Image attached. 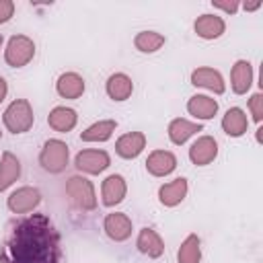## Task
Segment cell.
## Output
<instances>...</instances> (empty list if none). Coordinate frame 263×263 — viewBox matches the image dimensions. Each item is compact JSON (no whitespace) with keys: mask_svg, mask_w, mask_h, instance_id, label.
<instances>
[{"mask_svg":"<svg viewBox=\"0 0 263 263\" xmlns=\"http://www.w3.org/2000/svg\"><path fill=\"white\" fill-rule=\"evenodd\" d=\"M14 14V2L12 0H0V25L8 23Z\"/></svg>","mask_w":263,"mask_h":263,"instance_id":"obj_29","label":"cell"},{"mask_svg":"<svg viewBox=\"0 0 263 263\" xmlns=\"http://www.w3.org/2000/svg\"><path fill=\"white\" fill-rule=\"evenodd\" d=\"M2 41H4V39H2V35H0V47H2Z\"/></svg>","mask_w":263,"mask_h":263,"instance_id":"obj_33","label":"cell"},{"mask_svg":"<svg viewBox=\"0 0 263 263\" xmlns=\"http://www.w3.org/2000/svg\"><path fill=\"white\" fill-rule=\"evenodd\" d=\"M2 121H4L6 129L12 132V134H25V132H29L33 127V121H35V115H33V109H31L29 101L27 99L12 101L6 107L4 115H2Z\"/></svg>","mask_w":263,"mask_h":263,"instance_id":"obj_2","label":"cell"},{"mask_svg":"<svg viewBox=\"0 0 263 263\" xmlns=\"http://www.w3.org/2000/svg\"><path fill=\"white\" fill-rule=\"evenodd\" d=\"M193 29H195V35L197 37L210 41V39H218L226 31V23L218 14H201V16L195 18Z\"/></svg>","mask_w":263,"mask_h":263,"instance_id":"obj_13","label":"cell"},{"mask_svg":"<svg viewBox=\"0 0 263 263\" xmlns=\"http://www.w3.org/2000/svg\"><path fill=\"white\" fill-rule=\"evenodd\" d=\"M242 8H245L247 12L257 10V8H261V0H257V2H245V4H242Z\"/></svg>","mask_w":263,"mask_h":263,"instance_id":"obj_32","label":"cell"},{"mask_svg":"<svg viewBox=\"0 0 263 263\" xmlns=\"http://www.w3.org/2000/svg\"><path fill=\"white\" fill-rule=\"evenodd\" d=\"M249 109H251V113H253V119H255L257 123H261V119H263V95H261V92H255V95L249 99Z\"/></svg>","mask_w":263,"mask_h":263,"instance_id":"obj_28","label":"cell"},{"mask_svg":"<svg viewBox=\"0 0 263 263\" xmlns=\"http://www.w3.org/2000/svg\"><path fill=\"white\" fill-rule=\"evenodd\" d=\"M41 203V191L37 187H18L6 199V205L12 214H27L33 212Z\"/></svg>","mask_w":263,"mask_h":263,"instance_id":"obj_6","label":"cell"},{"mask_svg":"<svg viewBox=\"0 0 263 263\" xmlns=\"http://www.w3.org/2000/svg\"><path fill=\"white\" fill-rule=\"evenodd\" d=\"M177 168V156L168 150H154L146 158V171L154 177H166Z\"/></svg>","mask_w":263,"mask_h":263,"instance_id":"obj_10","label":"cell"},{"mask_svg":"<svg viewBox=\"0 0 263 263\" xmlns=\"http://www.w3.org/2000/svg\"><path fill=\"white\" fill-rule=\"evenodd\" d=\"M136 247L142 255L150 257V259H158L162 253H164V242L160 238V234L152 228H142L138 232V238H136Z\"/></svg>","mask_w":263,"mask_h":263,"instance_id":"obj_12","label":"cell"},{"mask_svg":"<svg viewBox=\"0 0 263 263\" xmlns=\"http://www.w3.org/2000/svg\"><path fill=\"white\" fill-rule=\"evenodd\" d=\"M66 195L70 197V201L80 208V210H95L97 208V195H95V187L88 179L84 177H70L66 183Z\"/></svg>","mask_w":263,"mask_h":263,"instance_id":"obj_5","label":"cell"},{"mask_svg":"<svg viewBox=\"0 0 263 263\" xmlns=\"http://www.w3.org/2000/svg\"><path fill=\"white\" fill-rule=\"evenodd\" d=\"M187 111L195 117V119H212L218 113V101L208 97V95H193L187 101Z\"/></svg>","mask_w":263,"mask_h":263,"instance_id":"obj_19","label":"cell"},{"mask_svg":"<svg viewBox=\"0 0 263 263\" xmlns=\"http://www.w3.org/2000/svg\"><path fill=\"white\" fill-rule=\"evenodd\" d=\"M21 177V160L12 152H2L0 158V191H6Z\"/></svg>","mask_w":263,"mask_h":263,"instance_id":"obj_23","label":"cell"},{"mask_svg":"<svg viewBox=\"0 0 263 263\" xmlns=\"http://www.w3.org/2000/svg\"><path fill=\"white\" fill-rule=\"evenodd\" d=\"M35 55V43L27 35H12L4 49V60L10 68L27 66Z\"/></svg>","mask_w":263,"mask_h":263,"instance_id":"obj_4","label":"cell"},{"mask_svg":"<svg viewBox=\"0 0 263 263\" xmlns=\"http://www.w3.org/2000/svg\"><path fill=\"white\" fill-rule=\"evenodd\" d=\"M212 6H214V8H220V10L228 12V14H234V12L238 10V2H234V0H230V2H220V0H216V2H212Z\"/></svg>","mask_w":263,"mask_h":263,"instance_id":"obj_30","label":"cell"},{"mask_svg":"<svg viewBox=\"0 0 263 263\" xmlns=\"http://www.w3.org/2000/svg\"><path fill=\"white\" fill-rule=\"evenodd\" d=\"M201 129H203L201 123H195V121H187V119H183V117H177V119H173V121L168 123V138H171L173 144L181 146V144H185L193 134H197V132H201Z\"/></svg>","mask_w":263,"mask_h":263,"instance_id":"obj_22","label":"cell"},{"mask_svg":"<svg viewBox=\"0 0 263 263\" xmlns=\"http://www.w3.org/2000/svg\"><path fill=\"white\" fill-rule=\"evenodd\" d=\"M68 156H70L68 144L53 138V140H47L43 144V148L39 152V164L43 171L58 175L68 166Z\"/></svg>","mask_w":263,"mask_h":263,"instance_id":"obj_3","label":"cell"},{"mask_svg":"<svg viewBox=\"0 0 263 263\" xmlns=\"http://www.w3.org/2000/svg\"><path fill=\"white\" fill-rule=\"evenodd\" d=\"M0 138H2V132H0Z\"/></svg>","mask_w":263,"mask_h":263,"instance_id":"obj_34","label":"cell"},{"mask_svg":"<svg viewBox=\"0 0 263 263\" xmlns=\"http://www.w3.org/2000/svg\"><path fill=\"white\" fill-rule=\"evenodd\" d=\"M107 95L113 99V101H125L132 97V90H134V82L127 74L123 72H115L107 78Z\"/></svg>","mask_w":263,"mask_h":263,"instance_id":"obj_20","label":"cell"},{"mask_svg":"<svg viewBox=\"0 0 263 263\" xmlns=\"http://www.w3.org/2000/svg\"><path fill=\"white\" fill-rule=\"evenodd\" d=\"M84 88H86L84 78L76 72H64L55 82V90L62 99H78L82 97Z\"/></svg>","mask_w":263,"mask_h":263,"instance_id":"obj_16","label":"cell"},{"mask_svg":"<svg viewBox=\"0 0 263 263\" xmlns=\"http://www.w3.org/2000/svg\"><path fill=\"white\" fill-rule=\"evenodd\" d=\"M125 193H127V185H125V179L121 175H109L101 185L103 205H107V208H113V205L121 203Z\"/></svg>","mask_w":263,"mask_h":263,"instance_id":"obj_11","label":"cell"},{"mask_svg":"<svg viewBox=\"0 0 263 263\" xmlns=\"http://www.w3.org/2000/svg\"><path fill=\"white\" fill-rule=\"evenodd\" d=\"M2 263H60L62 238L45 214H31L16 220L0 253Z\"/></svg>","mask_w":263,"mask_h":263,"instance_id":"obj_1","label":"cell"},{"mask_svg":"<svg viewBox=\"0 0 263 263\" xmlns=\"http://www.w3.org/2000/svg\"><path fill=\"white\" fill-rule=\"evenodd\" d=\"M218 156V142L212 138V136H201L197 138L191 148H189V158L193 164L197 166H205L210 164L214 158Z\"/></svg>","mask_w":263,"mask_h":263,"instance_id":"obj_9","label":"cell"},{"mask_svg":"<svg viewBox=\"0 0 263 263\" xmlns=\"http://www.w3.org/2000/svg\"><path fill=\"white\" fill-rule=\"evenodd\" d=\"M111 164V158L105 150H80L74 158V166L86 175H99Z\"/></svg>","mask_w":263,"mask_h":263,"instance_id":"obj_7","label":"cell"},{"mask_svg":"<svg viewBox=\"0 0 263 263\" xmlns=\"http://www.w3.org/2000/svg\"><path fill=\"white\" fill-rule=\"evenodd\" d=\"M164 41H166L164 35H160L156 31H140L134 37V45L142 53H154V51H158L164 45Z\"/></svg>","mask_w":263,"mask_h":263,"instance_id":"obj_26","label":"cell"},{"mask_svg":"<svg viewBox=\"0 0 263 263\" xmlns=\"http://www.w3.org/2000/svg\"><path fill=\"white\" fill-rule=\"evenodd\" d=\"M185 195H187V179H183V177H179V179H175L171 183H164L158 189V199L166 208L179 205L185 199Z\"/></svg>","mask_w":263,"mask_h":263,"instance_id":"obj_17","label":"cell"},{"mask_svg":"<svg viewBox=\"0 0 263 263\" xmlns=\"http://www.w3.org/2000/svg\"><path fill=\"white\" fill-rule=\"evenodd\" d=\"M76 119H78V115H76V111L70 109V107H53L51 113L47 115L49 127L55 129V132H60V134H66V132L74 129Z\"/></svg>","mask_w":263,"mask_h":263,"instance_id":"obj_24","label":"cell"},{"mask_svg":"<svg viewBox=\"0 0 263 263\" xmlns=\"http://www.w3.org/2000/svg\"><path fill=\"white\" fill-rule=\"evenodd\" d=\"M146 148V136L142 132H129V134H123L117 142H115V152L121 156V158H136L142 154V150Z\"/></svg>","mask_w":263,"mask_h":263,"instance_id":"obj_15","label":"cell"},{"mask_svg":"<svg viewBox=\"0 0 263 263\" xmlns=\"http://www.w3.org/2000/svg\"><path fill=\"white\" fill-rule=\"evenodd\" d=\"M6 92H8V84H6V80L0 76V103L6 99Z\"/></svg>","mask_w":263,"mask_h":263,"instance_id":"obj_31","label":"cell"},{"mask_svg":"<svg viewBox=\"0 0 263 263\" xmlns=\"http://www.w3.org/2000/svg\"><path fill=\"white\" fill-rule=\"evenodd\" d=\"M253 84V66L247 60H238L230 72V86L236 95H245Z\"/></svg>","mask_w":263,"mask_h":263,"instance_id":"obj_18","label":"cell"},{"mask_svg":"<svg viewBox=\"0 0 263 263\" xmlns=\"http://www.w3.org/2000/svg\"><path fill=\"white\" fill-rule=\"evenodd\" d=\"M191 84L195 86H201V88H208L216 95H222L226 90V82L222 78V74L214 68H197L191 72Z\"/></svg>","mask_w":263,"mask_h":263,"instance_id":"obj_14","label":"cell"},{"mask_svg":"<svg viewBox=\"0 0 263 263\" xmlns=\"http://www.w3.org/2000/svg\"><path fill=\"white\" fill-rule=\"evenodd\" d=\"M117 127V121L115 119H103V121H97L92 125H88L82 134H80V140L82 142H105L111 138V134L115 132Z\"/></svg>","mask_w":263,"mask_h":263,"instance_id":"obj_25","label":"cell"},{"mask_svg":"<svg viewBox=\"0 0 263 263\" xmlns=\"http://www.w3.org/2000/svg\"><path fill=\"white\" fill-rule=\"evenodd\" d=\"M177 259H179V263H199L201 261V242H199L197 234H189L181 242Z\"/></svg>","mask_w":263,"mask_h":263,"instance_id":"obj_27","label":"cell"},{"mask_svg":"<svg viewBox=\"0 0 263 263\" xmlns=\"http://www.w3.org/2000/svg\"><path fill=\"white\" fill-rule=\"evenodd\" d=\"M222 129L230 136V138H240L242 134H247L249 129V119L245 115L242 109L232 107L226 111V115L222 117Z\"/></svg>","mask_w":263,"mask_h":263,"instance_id":"obj_21","label":"cell"},{"mask_svg":"<svg viewBox=\"0 0 263 263\" xmlns=\"http://www.w3.org/2000/svg\"><path fill=\"white\" fill-rule=\"evenodd\" d=\"M103 230L111 240L123 242V240H127L132 236V220L121 212L107 214L105 222H103Z\"/></svg>","mask_w":263,"mask_h":263,"instance_id":"obj_8","label":"cell"}]
</instances>
